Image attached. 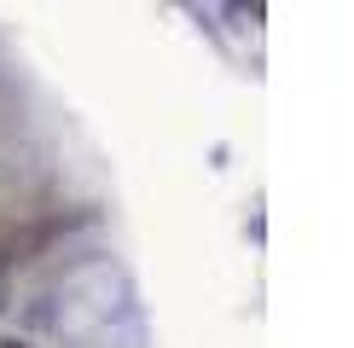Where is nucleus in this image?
Here are the masks:
<instances>
[{
	"label": "nucleus",
	"instance_id": "1",
	"mask_svg": "<svg viewBox=\"0 0 354 348\" xmlns=\"http://www.w3.org/2000/svg\"><path fill=\"white\" fill-rule=\"evenodd\" d=\"M0 348H29V342H0Z\"/></svg>",
	"mask_w": 354,
	"mask_h": 348
}]
</instances>
